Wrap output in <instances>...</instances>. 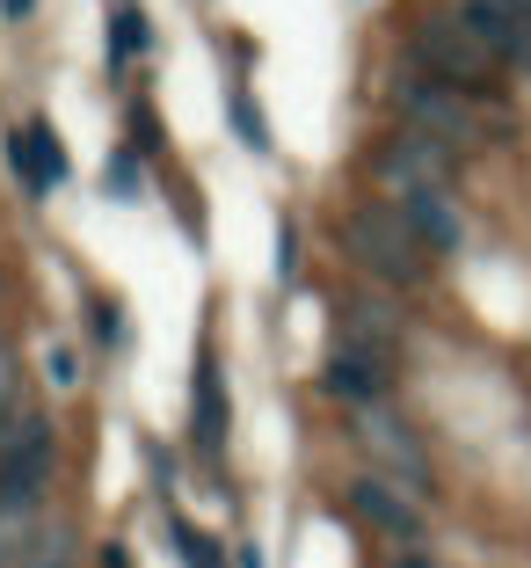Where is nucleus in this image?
Returning a JSON list of instances; mask_svg holds the SVG:
<instances>
[{
	"label": "nucleus",
	"mask_w": 531,
	"mask_h": 568,
	"mask_svg": "<svg viewBox=\"0 0 531 568\" xmlns=\"http://www.w3.org/2000/svg\"><path fill=\"white\" fill-rule=\"evenodd\" d=\"M335 248L349 255V270L386 292H430L437 284V255L422 248V234L408 226L400 197H357L335 219Z\"/></svg>",
	"instance_id": "f257e3e1"
},
{
	"label": "nucleus",
	"mask_w": 531,
	"mask_h": 568,
	"mask_svg": "<svg viewBox=\"0 0 531 568\" xmlns=\"http://www.w3.org/2000/svg\"><path fill=\"white\" fill-rule=\"evenodd\" d=\"M400 67L437 73V81H451L459 95H473L481 110H502V102H510V95H502V73H510V67H502V59L466 30L459 16H416V22H408V59H400Z\"/></svg>",
	"instance_id": "f03ea898"
},
{
	"label": "nucleus",
	"mask_w": 531,
	"mask_h": 568,
	"mask_svg": "<svg viewBox=\"0 0 531 568\" xmlns=\"http://www.w3.org/2000/svg\"><path fill=\"white\" fill-rule=\"evenodd\" d=\"M394 118L408 124V132H430V139H445V146H459L466 161L488 146V139H502V124L496 118H481V102L473 95H459L451 81H437V73H422V67H400L394 73Z\"/></svg>",
	"instance_id": "7ed1b4c3"
},
{
	"label": "nucleus",
	"mask_w": 531,
	"mask_h": 568,
	"mask_svg": "<svg viewBox=\"0 0 531 568\" xmlns=\"http://www.w3.org/2000/svg\"><path fill=\"white\" fill-rule=\"evenodd\" d=\"M59 481V423L44 408H22V423L0 437V518H44Z\"/></svg>",
	"instance_id": "20e7f679"
},
{
	"label": "nucleus",
	"mask_w": 531,
	"mask_h": 568,
	"mask_svg": "<svg viewBox=\"0 0 531 568\" xmlns=\"http://www.w3.org/2000/svg\"><path fill=\"white\" fill-rule=\"evenodd\" d=\"M349 437H357V452H365L379 474H394L408 496L430 503L437 496V467H430V452H422L416 423L400 416L394 402H371V408H349Z\"/></svg>",
	"instance_id": "39448f33"
},
{
	"label": "nucleus",
	"mask_w": 531,
	"mask_h": 568,
	"mask_svg": "<svg viewBox=\"0 0 531 568\" xmlns=\"http://www.w3.org/2000/svg\"><path fill=\"white\" fill-rule=\"evenodd\" d=\"M459 168H466L459 146H445V139L400 124V132L371 153V183H379V197H416V190H437V183L451 190V183H459Z\"/></svg>",
	"instance_id": "423d86ee"
},
{
	"label": "nucleus",
	"mask_w": 531,
	"mask_h": 568,
	"mask_svg": "<svg viewBox=\"0 0 531 568\" xmlns=\"http://www.w3.org/2000/svg\"><path fill=\"white\" fill-rule=\"evenodd\" d=\"M314 386L320 402L335 408H371V402H394V351H371V343H349L335 335L314 365Z\"/></svg>",
	"instance_id": "0eeeda50"
},
{
	"label": "nucleus",
	"mask_w": 531,
	"mask_h": 568,
	"mask_svg": "<svg viewBox=\"0 0 531 568\" xmlns=\"http://www.w3.org/2000/svg\"><path fill=\"white\" fill-rule=\"evenodd\" d=\"M233 445V394H226V365H218V343H197V372H190V452L204 467H226Z\"/></svg>",
	"instance_id": "6e6552de"
},
{
	"label": "nucleus",
	"mask_w": 531,
	"mask_h": 568,
	"mask_svg": "<svg viewBox=\"0 0 531 568\" xmlns=\"http://www.w3.org/2000/svg\"><path fill=\"white\" fill-rule=\"evenodd\" d=\"M343 496H349V510H357V525H371L386 547H430V518H422V496H408L394 474L371 467V474H357Z\"/></svg>",
	"instance_id": "1a4fd4ad"
},
{
	"label": "nucleus",
	"mask_w": 531,
	"mask_h": 568,
	"mask_svg": "<svg viewBox=\"0 0 531 568\" xmlns=\"http://www.w3.org/2000/svg\"><path fill=\"white\" fill-rule=\"evenodd\" d=\"M335 335H349V343H371V351H394V343H408V314H400V292H386V284H349V292H335Z\"/></svg>",
	"instance_id": "9d476101"
},
{
	"label": "nucleus",
	"mask_w": 531,
	"mask_h": 568,
	"mask_svg": "<svg viewBox=\"0 0 531 568\" xmlns=\"http://www.w3.org/2000/svg\"><path fill=\"white\" fill-rule=\"evenodd\" d=\"M400 212H408V226L422 234V248L437 255V263H451V255H466V212H459V197H451L445 183L437 190H416V197H400Z\"/></svg>",
	"instance_id": "9b49d317"
},
{
	"label": "nucleus",
	"mask_w": 531,
	"mask_h": 568,
	"mask_svg": "<svg viewBox=\"0 0 531 568\" xmlns=\"http://www.w3.org/2000/svg\"><path fill=\"white\" fill-rule=\"evenodd\" d=\"M451 16L466 22V30L481 37L488 51H496L510 73H524V59H531V44H524V16H517V0H459Z\"/></svg>",
	"instance_id": "f8f14e48"
},
{
	"label": "nucleus",
	"mask_w": 531,
	"mask_h": 568,
	"mask_svg": "<svg viewBox=\"0 0 531 568\" xmlns=\"http://www.w3.org/2000/svg\"><path fill=\"white\" fill-rule=\"evenodd\" d=\"M161 51V37H153V16L139 8V0H110V30H102V73L110 81H124V73L139 67V59H153Z\"/></svg>",
	"instance_id": "ddd939ff"
},
{
	"label": "nucleus",
	"mask_w": 531,
	"mask_h": 568,
	"mask_svg": "<svg viewBox=\"0 0 531 568\" xmlns=\"http://www.w3.org/2000/svg\"><path fill=\"white\" fill-rule=\"evenodd\" d=\"M88 351H95V357H116V365L139 351V321H132V306L116 300V292H95V284H88Z\"/></svg>",
	"instance_id": "4468645a"
},
{
	"label": "nucleus",
	"mask_w": 531,
	"mask_h": 568,
	"mask_svg": "<svg viewBox=\"0 0 531 568\" xmlns=\"http://www.w3.org/2000/svg\"><path fill=\"white\" fill-rule=\"evenodd\" d=\"M161 539L175 547V561H183V568H233L226 539H218V532H204V525L190 518V510H175V503L161 510Z\"/></svg>",
	"instance_id": "2eb2a0df"
},
{
	"label": "nucleus",
	"mask_w": 531,
	"mask_h": 568,
	"mask_svg": "<svg viewBox=\"0 0 531 568\" xmlns=\"http://www.w3.org/2000/svg\"><path fill=\"white\" fill-rule=\"evenodd\" d=\"M146 153L132 146V139H116L110 153H102V197H116V204H139L146 197Z\"/></svg>",
	"instance_id": "dca6fc26"
},
{
	"label": "nucleus",
	"mask_w": 531,
	"mask_h": 568,
	"mask_svg": "<svg viewBox=\"0 0 531 568\" xmlns=\"http://www.w3.org/2000/svg\"><path fill=\"white\" fill-rule=\"evenodd\" d=\"M30 124V153H37V175H44V190H67L73 183V153H67V132L51 118H22Z\"/></svg>",
	"instance_id": "f3484780"
},
{
	"label": "nucleus",
	"mask_w": 531,
	"mask_h": 568,
	"mask_svg": "<svg viewBox=\"0 0 531 568\" xmlns=\"http://www.w3.org/2000/svg\"><path fill=\"white\" fill-rule=\"evenodd\" d=\"M0 168L16 175V190H22L30 204H51L44 175H37V153H30V124H8V132H0Z\"/></svg>",
	"instance_id": "a211bd4d"
},
{
	"label": "nucleus",
	"mask_w": 531,
	"mask_h": 568,
	"mask_svg": "<svg viewBox=\"0 0 531 568\" xmlns=\"http://www.w3.org/2000/svg\"><path fill=\"white\" fill-rule=\"evenodd\" d=\"M226 132L241 139V153H269V124H263V102H255L248 81L226 88Z\"/></svg>",
	"instance_id": "6ab92c4d"
},
{
	"label": "nucleus",
	"mask_w": 531,
	"mask_h": 568,
	"mask_svg": "<svg viewBox=\"0 0 531 568\" xmlns=\"http://www.w3.org/2000/svg\"><path fill=\"white\" fill-rule=\"evenodd\" d=\"M269 277H277V292H299V277H306V226H299V212L277 219V255H269Z\"/></svg>",
	"instance_id": "aec40b11"
},
{
	"label": "nucleus",
	"mask_w": 531,
	"mask_h": 568,
	"mask_svg": "<svg viewBox=\"0 0 531 568\" xmlns=\"http://www.w3.org/2000/svg\"><path fill=\"white\" fill-rule=\"evenodd\" d=\"M139 467H146V481H153V510H167L175 488H183V452L161 445V437H146V445H139Z\"/></svg>",
	"instance_id": "412c9836"
},
{
	"label": "nucleus",
	"mask_w": 531,
	"mask_h": 568,
	"mask_svg": "<svg viewBox=\"0 0 531 568\" xmlns=\"http://www.w3.org/2000/svg\"><path fill=\"white\" fill-rule=\"evenodd\" d=\"M44 386H51V394H81V386H88V357H81L73 335H51V343H44Z\"/></svg>",
	"instance_id": "4be33fe9"
},
{
	"label": "nucleus",
	"mask_w": 531,
	"mask_h": 568,
	"mask_svg": "<svg viewBox=\"0 0 531 568\" xmlns=\"http://www.w3.org/2000/svg\"><path fill=\"white\" fill-rule=\"evenodd\" d=\"M22 408H30V379H22V357L16 343H0V437L22 423Z\"/></svg>",
	"instance_id": "5701e85b"
},
{
	"label": "nucleus",
	"mask_w": 531,
	"mask_h": 568,
	"mask_svg": "<svg viewBox=\"0 0 531 568\" xmlns=\"http://www.w3.org/2000/svg\"><path fill=\"white\" fill-rule=\"evenodd\" d=\"M124 139H132L139 153H146V161H161V124H153V102H124Z\"/></svg>",
	"instance_id": "b1692460"
},
{
	"label": "nucleus",
	"mask_w": 531,
	"mask_h": 568,
	"mask_svg": "<svg viewBox=\"0 0 531 568\" xmlns=\"http://www.w3.org/2000/svg\"><path fill=\"white\" fill-rule=\"evenodd\" d=\"M379 568H437V561H430V547H394Z\"/></svg>",
	"instance_id": "393cba45"
},
{
	"label": "nucleus",
	"mask_w": 531,
	"mask_h": 568,
	"mask_svg": "<svg viewBox=\"0 0 531 568\" xmlns=\"http://www.w3.org/2000/svg\"><path fill=\"white\" fill-rule=\"evenodd\" d=\"M30 16H37V0H0V22H8V30H22Z\"/></svg>",
	"instance_id": "a878e982"
},
{
	"label": "nucleus",
	"mask_w": 531,
	"mask_h": 568,
	"mask_svg": "<svg viewBox=\"0 0 531 568\" xmlns=\"http://www.w3.org/2000/svg\"><path fill=\"white\" fill-rule=\"evenodd\" d=\"M95 561H102V568H132V547H124V539H110V547H102Z\"/></svg>",
	"instance_id": "bb28decb"
},
{
	"label": "nucleus",
	"mask_w": 531,
	"mask_h": 568,
	"mask_svg": "<svg viewBox=\"0 0 531 568\" xmlns=\"http://www.w3.org/2000/svg\"><path fill=\"white\" fill-rule=\"evenodd\" d=\"M233 568H269V561H263V547H255V539H241V547H233Z\"/></svg>",
	"instance_id": "cd10ccee"
},
{
	"label": "nucleus",
	"mask_w": 531,
	"mask_h": 568,
	"mask_svg": "<svg viewBox=\"0 0 531 568\" xmlns=\"http://www.w3.org/2000/svg\"><path fill=\"white\" fill-rule=\"evenodd\" d=\"M0 292H8V284H0Z\"/></svg>",
	"instance_id": "c85d7f7f"
}]
</instances>
